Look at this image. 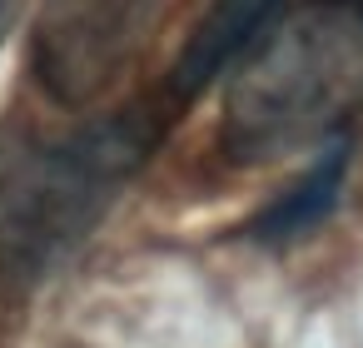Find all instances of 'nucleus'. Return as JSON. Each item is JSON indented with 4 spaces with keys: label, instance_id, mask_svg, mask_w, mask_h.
Wrapping results in <instances>:
<instances>
[{
    "label": "nucleus",
    "instance_id": "obj_1",
    "mask_svg": "<svg viewBox=\"0 0 363 348\" xmlns=\"http://www.w3.org/2000/svg\"><path fill=\"white\" fill-rule=\"evenodd\" d=\"M363 105V0H303L244 55L224 95V150L239 164L298 155Z\"/></svg>",
    "mask_w": 363,
    "mask_h": 348
},
{
    "label": "nucleus",
    "instance_id": "obj_2",
    "mask_svg": "<svg viewBox=\"0 0 363 348\" xmlns=\"http://www.w3.org/2000/svg\"><path fill=\"white\" fill-rule=\"evenodd\" d=\"M130 45V0H50L40 21V80L80 105L95 100Z\"/></svg>",
    "mask_w": 363,
    "mask_h": 348
},
{
    "label": "nucleus",
    "instance_id": "obj_3",
    "mask_svg": "<svg viewBox=\"0 0 363 348\" xmlns=\"http://www.w3.org/2000/svg\"><path fill=\"white\" fill-rule=\"evenodd\" d=\"M279 0H214L209 16L194 26V35L184 40L179 60H174V75H169V90L179 100L199 95L239 50H249L259 40V30L269 26Z\"/></svg>",
    "mask_w": 363,
    "mask_h": 348
},
{
    "label": "nucleus",
    "instance_id": "obj_4",
    "mask_svg": "<svg viewBox=\"0 0 363 348\" xmlns=\"http://www.w3.org/2000/svg\"><path fill=\"white\" fill-rule=\"evenodd\" d=\"M338 179H343V155L338 150H328V159L323 164H313L269 214H259V224H254V239H269V244H284V239H298L303 229H313L328 209H333V199H338Z\"/></svg>",
    "mask_w": 363,
    "mask_h": 348
},
{
    "label": "nucleus",
    "instance_id": "obj_5",
    "mask_svg": "<svg viewBox=\"0 0 363 348\" xmlns=\"http://www.w3.org/2000/svg\"><path fill=\"white\" fill-rule=\"evenodd\" d=\"M21 11H26V0H0V45L11 40L16 21H21Z\"/></svg>",
    "mask_w": 363,
    "mask_h": 348
}]
</instances>
